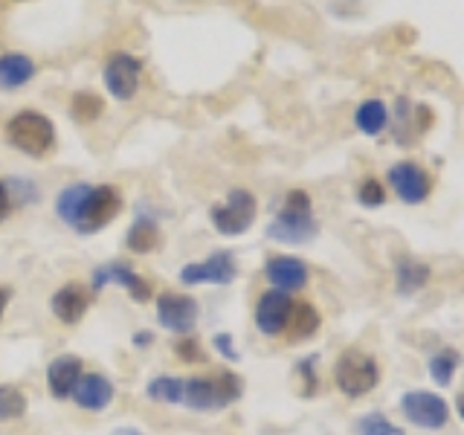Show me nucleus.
<instances>
[{
  "label": "nucleus",
  "instance_id": "f257e3e1",
  "mask_svg": "<svg viewBox=\"0 0 464 435\" xmlns=\"http://www.w3.org/2000/svg\"><path fill=\"white\" fill-rule=\"evenodd\" d=\"M122 212V195L116 186H93V183H72L55 198V215L79 236H96L105 229L116 215Z\"/></svg>",
  "mask_w": 464,
  "mask_h": 435
},
{
  "label": "nucleus",
  "instance_id": "f03ea898",
  "mask_svg": "<svg viewBox=\"0 0 464 435\" xmlns=\"http://www.w3.org/2000/svg\"><path fill=\"white\" fill-rule=\"evenodd\" d=\"M319 236V221L314 218V203L304 188H290L282 200V209L267 227V238L276 244L302 246Z\"/></svg>",
  "mask_w": 464,
  "mask_h": 435
},
{
  "label": "nucleus",
  "instance_id": "7ed1b4c3",
  "mask_svg": "<svg viewBox=\"0 0 464 435\" xmlns=\"http://www.w3.org/2000/svg\"><path fill=\"white\" fill-rule=\"evenodd\" d=\"M241 395L244 381L232 369H224L221 374H192L183 386V406L192 412H218L241 401Z\"/></svg>",
  "mask_w": 464,
  "mask_h": 435
},
{
  "label": "nucleus",
  "instance_id": "20e7f679",
  "mask_svg": "<svg viewBox=\"0 0 464 435\" xmlns=\"http://www.w3.org/2000/svg\"><path fill=\"white\" fill-rule=\"evenodd\" d=\"M6 142L26 157H47L55 145V125L38 111H21L6 122Z\"/></svg>",
  "mask_w": 464,
  "mask_h": 435
},
{
  "label": "nucleus",
  "instance_id": "39448f33",
  "mask_svg": "<svg viewBox=\"0 0 464 435\" xmlns=\"http://www.w3.org/2000/svg\"><path fill=\"white\" fill-rule=\"evenodd\" d=\"M334 383L345 398L360 401L381 383V366H377L372 354L360 352V348H345L334 362Z\"/></svg>",
  "mask_w": 464,
  "mask_h": 435
},
{
  "label": "nucleus",
  "instance_id": "423d86ee",
  "mask_svg": "<svg viewBox=\"0 0 464 435\" xmlns=\"http://www.w3.org/2000/svg\"><path fill=\"white\" fill-rule=\"evenodd\" d=\"M256 215H258L256 195L246 192V188H232L227 200L215 203L209 209V221H212L215 232H221L227 238H238L256 224Z\"/></svg>",
  "mask_w": 464,
  "mask_h": 435
},
{
  "label": "nucleus",
  "instance_id": "0eeeda50",
  "mask_svg": "<svg viewBox=\"0 0 464 435\" xmlns=\"http://www.w3.org/2000/svg\"><path fill=\"white\" fill-rule=\"evenodd\" d=\"M401 412L418 430L439 432L450 424V403L430 389H410L401 395Z\"/></svg>",
  "mask_w": 464,
  "mask_h": 435
},
{
  "label": "nucleus",
  "instance_id": "6e6552de",
  "mask_svg": "<svg viewBox=\"0 0 464 435\" xmlns=\"http://www.w3.org/2000/svg\"><path fill=\"white\" fill-rule=\"evenodd\" d=\"M238 279V261L232 250H215L203 261H188L180 267V282L186 287L198 285H232Z\"/></svg>",
  "mask_w": 464,
  "mask_h": 435
},
{
  "label": "nucleus",
  "instance_id": "1a4fd4ad",
  "mask_svg": "<svg viewBox=\"0 0 464 435\" xmlns=\"http://www.w3.org/2000/svg\"><path fill=\"white\" fill-rule=\"evenodd\" d=\"M386 180L392 192H395L398 200L406 203V207H418V203H424L432 195L430 171L420 163H415V160H401V163L389 166Z\"/></svg>",
  "mask_w": 464,
  "mask_h": 435
},
{
  "label": "nucleus",
  "instance_id": "9d476101",
  "mask_svg": "<svg viewBox=\"0 0 464 435\" xmlns=\"http://www.w3.org/2000/svg\"><path fill=\"white\" fill-rule=\"evenodd\" d=\"M154 308H157V323L166 331L178 334V337H188L200 319V304L188 294H171V290H166V294L157 296Z\"/></svg>",
  "mask_w": 464,
  "mask_h": 435
},
{
  "label": "nucleus",
  "instance_id": "9b49d317",
  "mask_svg": "<svg viewBox=\"0 0 464 435\" xmlns=\"http://www.w3.org/2000/svg\"><path fill=\"white\" fill-rule=\"evenodd\" d=\"M108 285L122 287L134 302H149L154 296L151 282L142 279V276L130 267L128 261H108V265H99L91 273V287L96 290V294H99V290H105Z\"/></svg>",
  "mask_w": 464,
  "mask_h": 435
},
{
  "label": "nucleus",
  "instance_id": "f8f14e48",
  "mask_svg": "<svg viewBox=\"0 0 464 435\" xmlns=\"http://www.w3.org/2000/svg\"><path fill=\"white\" fill-rule=\"evenodd\" d=\"M102 79H105L108 93L116 102H130L140 91V79H142V62L130 53H113L105 70H102Z\"/></svg>",
  "mask_w": 464,
  "mask_h": 435
},
{
  "label": "nucleus",
  "instance_id": "ddd939ff",
  "mask_svg": "<svg viewBox=\"0 0 464 435\" xmlns=\"http://www.w3.org/2000/svg\"><path fill=\"white\" fill-rule=\"evenodd\" d=\"M294 296L290 294H282V290H265V294L258 296L256 302V328L261 337H282L287 331V323H290V314H294Z\"/></svg>",
  "mask_w": 464,
  "mask_h": 435
},
{
  "label": "nucleus",
  "instance_id": "4468645a",
  "mask_svg": "<svg viewBox=\"0 0 464 435\" xmlns=\"http://www.w3.org/2000/svg\"><path fill=\"white\" fill-rule=\"evenodd\" d=\"M265 276L273 290H282V294H299V290L308 287L311 282V270L302 258L296 256H273L265 265Z\"/></svg>",
  "mask_w": 464,
  "mask_h": 435
},
{
  "label": "nucleus",
  "instance_id": "2eb2a0df",
  "mask_svg": "<svg viewBox=\"0 0 464 435\" xmlns=\"http://www.w3.org/2000/svg\"><path fill=\"white\" fill-rule=\"evenodd\" d=\"M87 308H91V290H87L82 282H67L50 296L53 316L64 325H79Z\"/></svg>",
  "mask_w": 464,
  "mask_h": 435
},
{
  "label": "nucleus",
  "instance_id": "dca6fc26",
  "mask_svg": "<svg viewBox=\"0 0 464 435\" xmlns=\"http://www.w3.org/2000/svg\"><path fill=\"white\" fill-rule=\"evenodd\" d=\"M116 398V386L108 374H99V372H87L82 374V381L72 392V403L79 406L84 412H105L108 406Z\"/></svg>",
  "mask_w": 464,
  "mask_h": 435
},
{
  "label": "nucleus",
  "instance_id": "f3484780",
  "mask_svg": "<svg viewBox=\"0 0 464 435\" xmlns=\"http://www.w3.org/2000/svg\"><path fill=\"white\" fill-rule=\"evenodd\" d=\"M84 374V362L76 354H58L47 366V389L55 401H70Z\"/></svg>",
  "mask_w": 464,
  "mask_h": 435
},
{
  "label": "nucleus",
  "instance_id": "a211bd4d",
  "mask_svg": "<svg viewBox=\"0 0 464 435\" xmlns=\"http://www.w3.org/2000/svg\"><path fill=\"white\" fill-rule=\"evenodd\" d=\"M432 279V267L427 261H418L412 256H403L398 258L395 265V290L398 296H412L418 290H424Z\"/></svg>",
  "mask_w": 464,
  "mask_h": 435
},
{
  "label": "nucleus",
  "instance_id": "6ab92c4d",
  "mask_svg": "<svg viewBox=\"0 0 464 435\" xmlns=\"http://www.w3.org/2000/svg\"><path fill=\"white\" fill-rule=\"evenodd\" d=\"M125 244L130 253L137 256H149V253H157L160 246H163V232H160V224L154 221L151 215H137L134 224H130L128 236H125Z\"/></svg>",
  "mask_w": 464,
  "mask_h": 435
},
{
  "label": "nucleus",
  "instance_id": "aec40b11",
  "mask_svg": "<svg viewBox=\"0 0 464 435\" xmlns=\"http://www.w3.org/2000/svg\"><path fill=\"white\" fill-rule=\"evenodd\" d=\"M35 62L24 53H4L0 55V91H18L35 79Z\"/></svg>",
  "mask_w": 464,
  "mask_h": 435
},
{
  "label": "nucleus",
  "instance_id": "412c9836",
  "mask_svg": "<svg viewBox=\"0 0 464 435\" xmlns=\"http://www.w3.org/2000/svg\"><path fill=\"white\" fill-rule=\"evenodd\" d=\"M389 125H392V140L398 145H412L420 130H418V122H415V105L410 96H398L395 99V108L389 111Z\"/></svg>",
  "mask_w": 464,
  "mask_h": 435
},
{
  "label": "nucleus",
  "instance_id": "4be33fe9",
  "mask_svg": "<svg viewBox=\"0 0 464 435\" xmlns=\"http://www.w3.org/2000/svg\"><path fill=\"white\" fill-rule=\"evenodd\" d=\"M319 328H323V314H319L311 302H296L285 334H287L290 343H304V340L316 337Z\"/></svg>",
  "mask_w": 464,
  "mask_h": 435
},
{
  "label": "nucleus",
  "instance_id": "5701e85b",
  "mask_svg": "<svg viewBox=\"0 0 464 435\" xmlns=\"http://www.w3.org/2000/svg\"><path fill=\"white\" fill-rule=\"evenodd\" d=\"M354 125H357L360 134H366V137L383 134V130L389 128V105L383 99L360 102L357 111H354Z\"/></svg>",
  "mask_w": 464,
  "mask_h": 435
},
{
  "label": "nucleus",
  "instance_id": "b1692460",
  "mask_svg": "<svg viewBox=\"0 0 464 435\" xmlns=\"http://www.w3.org/2000/svg\"><path fill=\"white\" fill-rule=\"evenodd\" d=\"M430 369V377L435 386L447 389L450 383L456 381V372L461 369V354L456 352V348H441V352H435L427 362Z\"/></svg>",
  "mask_w": 464,
  "mask_h": 435
},
{
  "label": "nucleus",
  "instance_id": "393cba45",
  "mask_svg": "<svg viewBox=\"0 0 464 435\" xmlns=\"http://www.w3.org/2000/svg\"><path fill=\"white\" fill-rule=\"evenodd\" d=\"M183 386H186V377H174V374H160L154 381H149L145 386V395L157 403H169V406H178L183 403Z\"/></svg>",
  "mask_w": 464,
  "mask_h": 435
},
{
  "label": "nucleus",
  "instance_id": "a878e982",
  "mask_svg": "<svg viewBox=\"0 0 464 435\" xmlns=\"http://www.w3.org/2000/svg\"><path fill=\"white\" fill-rule=\"evenodd\" d=\"M102 111H105V102H102V96H96L93 91H79L76 96H72L70 102V113L72 120L82 122V125H91L96 122Z\"/></svg>",
  "mask_w": 464,
  "mask_h": 435
},
{
  "label": "nucleus",
  "instance_id": "bb28decb",
  "mask_svg": "<svg viewBox=\"0 0 464 435\" xmlns=\"http://www.w3.org/2000/svg\"><path fill=\"white\" fill-rule=\"evenodd\" d=\"M354 432L357 435H406L403 427H398L395 420H389L381 410L366 412L354 420Z\"/></svg>",
  "mask_w": 464,
  "mask_h": 435
},
{
  "label": "nucleus",
  "instance_id": "cd10ccee",
  "mask_svg": "<svg viewBox=\"0 0 464 435\" xmlns=\"http://www.w3.org/2000/svg\"><path fill=\"white\" fill-rule=\"evenodd\" d=\"M26 395L18 386H9V383H0V420H14V418H24L26 412Z\"/></svg>",
  "mask_w": 464,
  "mask_h": 435
},
{
  "label": "nucleus",
  "instance_id": "c85d7f7f",
  "mask_svg": "<svg viewBox=\"0 0 464 435\" xmlns=\"http://www.w3.org/2000/svg\"><path fill=\"white\" fill-rule=\"evenodd\" d=\"M357 203L366 209H381L386 203V186L377 178H362L357 186Z\"/></svg>",
  "mask_w": 464,
  "mask_h": 435
},
{
  "label": "nucleus",
  "instance_id": "c756f323",
  "mask_svg": "<svg viewBox=\"0 0 464 435\" xmlns=\"http://www.w3.org/2000/svg\"><path fill=\"white\" fill-rule=\"evenodd\" d=\"M316 362H319V354H308V357H302L296 362V374H299V383H302V395L304 398H314L316 389H319Z\"/></svg>",
  "mask_w": 464,
  "mask_h": 435
},
{
  "label": "nucleus",
  "instance_id": "7c9ffc66",
  "mask_svg": "<svg viewBox=\"0 0 464 435\" xmlns=\"http://www.w3.org/2000/svg\"><path fill=\"white\" fill-rule=\"evenodd\" d=\"M4 183L9 188V198H12L14 207H29V203H35L41 198V192L33 186V180H26V178H9Z\"/></svg>",
  "mask_w": 464,
  "mask_h": 435
},
{
  "label": "nucleus",
  "instance_id": "2f4dec72",
  "mask_svg": "<svg viewBox=\"0 0 464 435\" xmlns=\"http://www.w3.org/2000/svg\"><path fill=\"white\" fill-rule=\"evenodd\" d=\"M174 354H178L183 362H200L203 360V352H200V343L192 340V337H183L174 343Z\"/></svg>",
  "mask_w": 464,
  "mask_h": 435
},
{
  "label": "nucleus",
  "instance_id": "473e14b6",
  "mask_svg": "<svg viewBox=\"0 0 464 435\" xmlns=\"http://www.w3.org/2000/svg\"><path fill=\"white\" fill-rule=\"evenodd\" d=\"M232 343H236V340H232V334H215V337H212V345H215L218 354H221L227 362H238L241 354H238V348Z\"/></svg>",
  "mask_w": 464,
  "mask_h": 435
},
{
  "label": "nucleus",
  "instance_id": "72a5a7b5",
  "mask_svg": "<svg viewBox=\"0 0 464 435\" xmlns=\"http://www.w3.org/2000/svg\"><path fill=\"white\" fill-rule=\"evenodd\" d=\"M12 209H14V203H12V198H9V188H6L4 180H0V224H4L6 218L12 215Z\"/></svg>",
  "mask_w": 464,
  "mask_h": 435
},
{
  "label": "nucleus",
  "instance_id": "f704fd0d",
  "mask_svg": "<svg viewBox=\"0 0 464 435\" xmlns=\"http://www.w3.org/2000/svg\"><path fill=\"white\" fill-rule=\"evenodd\" d=\"M130 343H134L137 348H149L154 343V331H137L134 337H130Z\"/></svg>",
  "mask_w": 464,
  "mask_h": 435
},
{
  "label": "nucleus",
  "instance_id": "c9c22d12",
  "mask_svg": "<svg viewBox=\"0 0 464 435\" xmlns=\"http://www.w3.org/2000/svg\"><path fill=\"white\" fill-rule=\"evenodd\" d=\"M9 299H12V290L0 285V319H4L6 308H9Z\"/></svg>",
  "mask_w": 464,
  "mask_h": 435
},
{
  "label": "nucleus",
  "instance_id": "e433bc0d",
  "mask_svg": "<svg viewBox=\"0 0 464 435\" xmlns=\"http://www.w3.org/2000/svg\"><path fill=\"white\" fill-rule=\"evenodd\" d=\"M453 410H456L459 420H461V424H464V392H459V395H456V403H453Z\"/></svg>",
  "mask_w": 464,
  "mask_h": 435
},
{
  "label": "nucleus",
  "instance_id": "4c0bfd02",
  "mask_svg": "<svg viewBox=\"0 0 464 435\" xmlns=\"http://www.w3.org/2000/svg\"><path fill=\"white\" fill-rule=\"evenodd\" d=\"M111 435H145L142 430H137V427H116Z\"/></svg>",
  "mask_w": 464,
  "mask_h": 435
}]
</instances>
